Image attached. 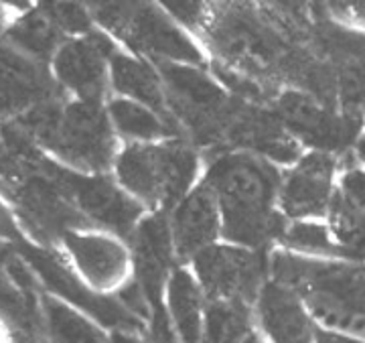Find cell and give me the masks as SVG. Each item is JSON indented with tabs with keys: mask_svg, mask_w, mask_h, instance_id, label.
Returning <instances> with one entry per match:
<instances>
[{
	"mask_svg": "<svg viewBox=\"0 0 365 343\" xmlns=\"http://www.w3.org/2000/svg\"><path fill=\"white\" fill-rule=\"evenodd\" d=\"M205 185L222 211L223 236L246 248H258L280 234L284 220L274 213L278 175L272 165L248 153H227L209 167Z\"/></svg>",
	"mask_w": 365,
	"mask_h": 343,
	"instance_id": "1",
	"label": "cell"
},
{
	"mask_svg": "<svg viewBox=\"0 0 365 343\" xmlns=\"http://www.w3.org/2000/svg\"><path fill=\"white\" fill-rule=\"evenodd\" d=\"M23 130L33 143L49 148L55 157L83 175L104 171L114 158V132L104 110L93 102L66 106L41 104L29 112Z\"/></svg>",
	"mask_w": 365,
	"mask_h": 343,
	"instance_id": "2",
	"label": "cell"
},
{
	"mask_svg": "<svg viewBox=\"0 0 365 343\" xmlns=\"http://www.w3.org/2000/svg\"><path fill=\"white\" fill-rule=\"evenodd\" d=\"M116 173L120 185L143 203L170 208L195 179V150L182 143L132 145L120 153Z\"/></svg>",
	"mask_w": 365,
	"mask_h": 343,
	"instance_id": "3",
	"label": "cell"
},
{
	"mask_svg": "<svg viewBox=\"0 0 365 343\" xmlns=\"http://www.w3.org/2000/svg\"><path fill=\"white\" fill-rule=\"evenodd\" d=\"M35 167L61 191V195L81 213V217H90L108 232L126 236L132 234L140 222L143 208L112 179L102 175L67 171L57 165H49L47 160H39Z\"/></svg>",
	"mask_w": 365,
	"mask_h": 343,
	"instance_id": "4",
	"label": "cell"
},
{
	"mask_svg": "<svg viewBox=\"0 0 365 343\" xmlns=\"http://www.w3.org/2000/svg\"><path fill=\"white\" fill-rule=\"evenodd\" d=\"M96 14L114 35L124 37L140 51L160 57V63H203L195 43L155 6L106 4Z\"/></svg>",
	"mask_w": 365,
	"mask_h": 343,
	"instance_id": "5",
	"label": "cell"
},
{
	"mask_svg": "<svg viewBox=\"0 0 365 343\" xmlns=\"http://www.w3.org/2000/svg\"><path fill=\"white\" fill-rule=\"evenodd\" d=\"M19 246V256L26 262V266L33 270L37 280H41L55 299L63 301L79 309L81 313L90 315L93 321H98L102 327L116 329H136L140 331L143 321L134 317L124 309L122 304L114 299H106L104 295L91 290L88 285H83L66 264H61L53 254L47 250H39L31 246L29 242H21Z\"/></svg>",
	"mask_w": 365,
	"mask_h": 343,
	"instance_id": "6",
	"label": "cell"
},
{
	"mask_svg": "<svg viewBox=\"0 0 365 343\" xmlns=\"http://www.w3.org/2000/svg\"><path fill=\"white\" fill-rule=\"evenodd\" d=\"M160 76L167 83L173 110L197 136L211 140L227 130L234 110L225 92L207 73L197 67L160 63Z\"/></svg>",
	"mask_w": 365,
	"mask_h": 343,
	"instance_id": "7",
	"label": "cell"
},
{
	"mask_svg": "<svg viewBox=\"0 0 365 343\" xmlns=\"http://www.w3.org/2000/svg\"><path fill=\"white\" fill-rule=\"evenodd\" d=\"M193 260L197 282L207 301L254 304L266 270L258 252L237 246H209Z\"/></svg>",
	"mask_w": 365,
	"mask_h": 343,
	"instance_id": "8",
	"label": "cell"
},
{
	"mask_svg": "<svg viewBox=\"0 0 365 343\" xmlns=\"http://www.w3.org/2000/svg\"><path fill=\"white\" fill-rule=\"evenodd\" d=\"M337 185V163L331 153L311 150L300 157L278 187L280 210L290 222L327 215Z\"/></svg>",
	"mask_w": 365,
	"mask_h": 343,
	"instance_id": "9",
	"label": "cell"
},
{
	"mask_svg": "<svg viewBox=\"0 0 365 343\" xmlns=\"http://www.w3.org/2000/svg\"><path fill=\"white\" fill-rule=\"evenodd\" d=\"M254 329L266 343H317L319 325L302 297L280 282L262 285L254 301Z\"/></svg>",
	"mask_w": 365,
	"mask_h": 343,
	"instance_id": "10",
	"label": "cell"
},
{
	"mask_svg": "<svg viewBox=\"0 0 365 343\" xmlns=\"http://www.w3.org/2000/svg\"><path fill=\"white\" fill-rule=\"evenodd\" d=\"M61 240L81 277L96 292L122 289L128 282L130 256L114 236L71 230Z\"/></svg>",
	"mask_w": 365,
	"mask_h": 343,
	"instance_id": "11",
	"label": "cell"
},
{
	"mask_svg": "<svg viewBox=\"0 0 365 343\" xmlns=\"http://www.w3.org/2000/svg\"><path fill=\"white\" fill-rule=\"evenodd\" d=\"M112 43L104 37L67 41L57 47L53 57V73L57 81L78 96L79 102L100 104L106 90V66L112 57Z\"/></svg>",
	"mask_w": 365,
	"mask_h": 343,
	"instance_id": "12",
	"label": "cell"
},
{
	"mask_svg": "<svg viewBox=\"0 0 365 343\" xmlns=\"http://www.w3.org/2000/svg\"><path fill=\"white\" fill-rule=\"evenodd\" d=\"M278 116L292 138H300L319 153H331L349 136L347 122L327 110L319 100L302 92H284L278 98Z\"/></svg>",
	"mask_w": 365,
	"mask_h": 343,
	"instance_id": "13",
	"label": "cell"
},
{
	"mask_svg": "<svg viewBox=\"0 0 365 343\" xmlns=\"http://www.w3.org/2000/svg\"><path fill=\"white\" fill-rule=\"evenodd\" d=\"M222 230L220 205L213 191L201 183L189 195L179 201V208L173 215L170 236L173 248L179 256H197L209 246Z\"/></svg>",
	"mask_w": 365,
	"mask_h": 343,
	"instance_id": "14",
	"label": "cell"
},
{
	"mask_svg": "<svg viewBox=\"0 0 365 343\" xmlns=\"http://www.w3.org/2000/svg\"><path fill=\"white\" fill-rule=\"evenodd\" d=\"M132 240L138 285L146 297V303L163 301V285L169 278L175 254L169 224L163 215H150L138 222L132 232Z\"/></svg>",
	"mask_w": 365,
	"mask_h": 343,
	"instance_id": "15",
	"label": "cell"
},
{
	"mask_svg": "<svg viewBox=\"0 0 365 343\" xmlns=\"http://www.w3.org/2000/svg\"><path fill=\"white\" fill-rule=\"evenodd\" d=\"M227 134L242 146L254 148L278 163L292 165L300 158V146L297 138L282 126V122L258 110L234 112L227 124Z\"/></svg>",
	"mask_w": 365,
	"mask_h": 343,
	"instance_id": "16",
	"label": "cell"
},
{
	"mask_svg": "<svg viewBox=\"0 0 365 343\" xmlns=\"http://www.w3.org/2000/svg\"><path fill=\"white\" fill-rule=\"evenodd\" d=\"M165 313L181 343H203V323L207 299L197 278L185 268H175L167 278Z\"/></svg>",
	"mask_w": 365,
	"mask_h": 343,
	"instance_id": "17",
	"label": "cell"
},
{
	"mask_svg": "<svg viewBox=\"0 0 365 343\" xmlns=\"http://www.w3.org/2000/svg\"><path fill=\"white\" fill-rule=\"evenodd\" d=\"M45 93L41 71L25 55L0 49V116L16 118L33 104H39Z\"/></svg>",
	"mask_w": 365,
	"mask_h": 343,
	"instance_id": "18",
	"label": "cell"
},
{
	"mask_svg": "<svg viewBox=\"0 0 365 343\" xmlns=\"http://www.w3.org/2000/svg\"><path fill=\"white\" fill-rule=\"evenodd\" d=\"M39 311L47 343H110V333L98 321L47 292L39 297Z\"/></svg>",
	"mask_w": 365,
	"mask_h": 343,
	"instance_id": "19",
	"label": "cell"
},
{
	"mask_svg": "<svg viewBox=\"0 0 365 343\" xmlns=\"http://www.w3.org/2000/svg\"><path fill=\"white\" fill-rule=\"evenodd\" d=\"M110 76L118 92L128 96L132 102H138L155 112L165 108V92L160 86V78L143 59L124 53H112Z\"/></svg>",
	"mask_w": 365,
	"mask_h": 343,
	"instance_id": "20",
	"label": "cell"
},
{
	"mask_svg": "<svg viewBox=\"0 0 365 343\" xmlns=\"http://www.w3.org/2000/svg\"><path fill=\"white\" fill-rule=\"evenodd\" d=\"M39 292L25 290L6 268V250L0 246V319L33 335L41 327Z\"/></svg>",
	"mask_w": 365,
	"mask_h": 343,
	"instance_id": "21",
	"label": "cell"
},
{
	"mask_svg": "<svg viewBox=\"0 0 365 343\" xmlns=\"http://www.w3.org/2000/svg\"><path fill=\"white\" fill-rule=\"evenodd\" d=\"M57 35V26L43 9L16 19L9 29V43L13 51L25 55L26 59H45L55 51Z\"/></svg>",
	"mask_w": 365,
	"mask_h": 343,
	"instance_id": "22",
	"label": "cell"
},
{
	"mask_svg": "<svg viewBox=\"0 0 365 343\" xmlns=\"http://www.w3.org/2000/svg\"><path fill=\"white\" fill-rule=\"evenodd\" d=\"M254 331L250 304L207 301L203 343H240Z\"/></svg>",
	"mask_w": 365,
	"mask_h": 343,
	"instance_id": "23",
	"label": "cell"
},
{
	"mask_svg": "<svg viewBox=\"0 0 365 343\" xmlns=\"http://www.w3.org/2000/svg\"><path fill=\"white\" fill-rule=\"evenodd\" d=\"M278 242L287 250L299 252V256H309V258H345V252L341 250L339 244L333 240L329 227L314 220H294L282 225Z\"/></svg>",
	"mask_w": 365,
	"mask_h": 343,
	"instance_id": "24",
	"label": "cell"
},
{
	"mask_svg": "<svg viewBox=\"0 0 365 343\" xmlns=\"http://www.w3.org/2000/svg\"><path fill=\"white\" fill-rule=\"evenodd\" d=\"M108 114L110 124H114V128L128 138L153 140L170 134V126L163 118H158L155 110L126 98L114 100L108 108Z\"/></svg>",
	"mask_w": 365,
	"mask_h": 343,
	"instance_id": "25",
	"label": "cell"
},
{
	"mask_svg": "<svg viewBox=\"0 0 365 343\" xmlns=\"http://www.w3.org/2000/svg\"><path fill=\"white\" fill-rule=\"evenodd\" d=\"M335 199L365 217V167H349L335 185Z\"/></svg>",
	"mask_w": 365,
	"mask_h": 343,
	"instance_id": "26",
	"label": "cell"
},
{
	"mask_svg": "<svg viewBox=\"0 0 365 343\" xmlns=\"http://www.w3.org/2000/svg\"><path fill=\"white\" fill-rule=\"evenodd\" d=\"M45 13L51 16L55 26H61L71 33H88L90 31V16L88 13L73 2H55L45 9Z\"/></svg>",
	"mask_w": 365,
	"mask_h": 343,
	"instance_id": "27",
	"label": "cell"
},
{
	"mask_svg": "<svg viewBox=\"0 0 365 343\" xmlns=\"http://www.w3.org/2000/svg\"><path fill=\"white\" fill-rule=\"evenodd\" d=\"M21 242H25L21 222H19L16 213L11 210V205L0 198V246L21 244Z\"/></svg>",
	"mask_w": 365,
	"mask_h": 343,
	"instance_id": "28",
	"label": "cell"
},
{
	"mask_svg": "<svg viewBox=\"0 0 365 343\" xmlns=\"http://www.w3.org/2000/svg\"><path fill=\"white\" fill-rule=\"evenodd\" d=\"M165 4L175 19H179L187 25L197 26L205 19V9L199 2H165Z\"/></svg>",
	"mask_w": 365,
	"mask_h": 343,
	"instance_id": "29",
	"label": "cell"
},
{
	"mask_svg": "<svg viewBox=\"0 0 365 343\" xmlns=\"http://www.w3.org/2000/svg\"><path fill=\"white\" fill-rule=\"evenodd\" d=\"M317 343H365V337L364 335H353V333H341V331H329L319 327Z\"/></svg>",
	"mask_w": 365,
	"mask_h": 343,
	"instance_id": "30",
	"label": "cell"
},
{
	"mask_svg": "<svg viewBox=\"0 0 365 343\" xmlns=\"http://www.w3.org/2000/svg\"><path fill=\"white\" fill-rule=\"evenodd\" d=\"M110 343H148L143 333L136 329H116L110 331Z\"/></svg>",
	"mask_w": 365,
	"mask_h": 343,
	"instance_id": "31",
	"label": "cell"
},
{
	"mask_svg": "<svg viewBox=\"0 0 365 343\" xmlns=\"http://www.w3.org/2000/svg\"><path fill=\"white\" fill-rule=\"evenodd\" d=\"M357 157H359V160L364 163V167H365V132L359 136V140H357Z\"/></svg>",
	"mask_w": 365,
	"mask_h": 343,
	"instance_id": "32",
	"label": "cell"
},
{
	"mask_svg": "<svg viewBox=\"0 0 365 343\" xmlns=\"http://www.w3.org/2000/svg\"><path fill=\"white\" fill-rule=\"evenodd\" d=\"M240 343H266V342H264L260 335L256 333V329H254L252 333H248V335H246V337H244Z\"/></svg>",
	"mask_w": 365,
	"mask_h": 343,
	"instance_id": "33",
	"label": "cell"
},
{
	"mask_svg": "<svg viewBox=\"0 0 365 343\" xmlns=\"http://www.w3.org/2000/svg\"><path fill=\"white\" fill-rule=\"evenodd\" d=\"M0 158H4V143H2V138H0Z\"/></svg>",
	"mask_w": 365,
	"mask_h": 343,
	"instance_id": "34",
	"label": "cell"
},
{
	"mask_svg": "<svg viewBox=\"0 0 365 343\" xmlns=\"http://www.w3.org/2000/svg\"><path fill=\"white\" fill-rule=\"evenodd\" d=\"M361 262H365V252H364V254H361Z\"/></svg>",
	"mask_w": 365,
	"mask_h": 343,
	"instance_id": "35",
	"label": "cell"
}]
</instances>
